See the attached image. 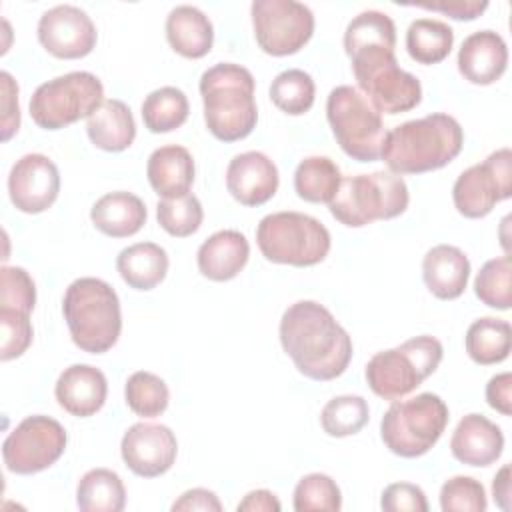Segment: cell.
Masks as SVG:
<instances>
[{
	"instance_id": "cell-1",
	"label": "cell",
	"mask_w": 512,
	"mask_h": 512,
	"mask_svg": "<svg viewBox=\"0 0 512 512\" xmlns=\"http://www.w3.org/2000/svg\"><path fill=\"white\" fill-rule=\"evenodd\" d=\"M280 344L300 374L326 382L342 376L352 360V338L334 314L316 300L290 304L278 326Z\"/></svg>"
},
{
	"instance_id": "cell-2",
	"label": "cell",
	"mask_w": 512,
	"mask_h": 512,
	"mask_svg": "<svg viewBox=\"0 0 512 512\" xmlns=\"http://www.w3.org/2000/svg\"><path fill=\"white\" fill-rule=\"evenodd\" d=\"M464 146L460 122L444 112H434L394 126L384 140L382 160L390 172L424 174L450 164Z\"/></svg>"
},
{
	"instance_id": "cell-3",
	"label": "cell",
	"mask_w": 512,
	"mask_h": 512,
	"mask_svg": "<svg viewBox=\"0 0 512 512\" xmlns=\"http://www.w3.org/2000/svg\"><path fill=\"white\" fill-rule=\"evenodd\" d=\"M200 96L204 122L210 134L222 142H236L252 134L258 122L254 76L234 62H218L202 72Z\"/></svg>"
},
{
	"instance_id": "cell-4",
	"label": "cell",
	"mask_w": 512,
	"mask_h": 512,
	"mask_svg": "<svg viewBox=\"0 0 512 512\" xmlns=\"http://www.w3.org/2000/svg\"><path fill=\"white\" fill-rule=\"evenodd\" d=\"M62 314L72 342L88 354H104L120 338V300L102 278L82 276L70 282L62 298Z\"/></svg>"
},
{
	"instance_id": "cell-5",
	"label": "cell",
	"mask_w": 512,
	"mask_h": 512,
	"mask_svg": "<svg viewBox=\"0 0 512 512\" xmlns=\"http://www.w3.org/2000/svg\"><path fill=\"white\" fill-rule=\"evenodd\" d=\"M408 202L410 194L404 178L390 170H378L342 178L328 208L340 224L362 228L376 220H392L404 214Z\"/></svg>"
},
{
	"instance_id": "cell-6",
	"label": "cell",
	"mask_w": 512,
	"mask_h": 512,
	"mask_svg": "<svg viewBox=\"0 0 512 512\" xmlns=\"http://www.w3.org/2000/svg\"><path fill=\"white\" fill-rule=\"evenodd\" d=\"M444 356L442 342L430 334L414 336L396 348L376 352L364 376L370 390L382 400H400L436 372Z\"/></svg>"
},
{
	"instance_id": "cell-7",
	"label": "cell",
	"mask_w": 512,
	"mask_h": 512,
	"mask_svg": "<svg viewBox=\"0 0 512 512\" xmlns=\"http://www.w3.org/2000/svg\"><path fill=\"white\" fill-rule=\"evenodd\" d=\"M396 46L372 44L348 54L358 90L382 114H400L422 102L420 80L398 66Z\"/></svg>"
},
{
	"instance_id": "cell-8",
	"label": "cell",
	"mask_w": 512,
	"mask_h": 512,
	"mask_svg": "<svg viewBox=\"0 0 512 512\" xmlns=\"http://www.w3.org/2000/svg\"><path fill=\"white\" fill-rule=\"evenodd\" d=\"M262 256L274 264L306 268L320 264L332 246L328 228L314 216L284 210L266 214L256 228Z\"/></svg>"
},
{
	"instance_id": "cell-9",
	"label": "cell",
	"mask_w": 512,
	"mask_h": 512,
	"mask_svg": "<svg viewBox=\"0 0 512 512\" xmlns=\"http://www.w3.org/2000/svg\"><path fill=\"white\" fill-rule=\"evenodd\" d=\"M448 406L438 394L422 392L408 400H394L380 420L384 446L400 458L424 456L448 424Z\"/></svg>"
},
{
	"instance_id": "cell-10",
	"label": "cell",
	"mask_w": 512,
	"mask_h": 512,
	"mask_svg": "<svg viewBox=\"0 0 512 512\" xmlns=\"http://www.w3.org/2000/svg\"><path fill=\"white\" fill-rule=\"evenodd\" d=\"M326 118L338 146L358 162H376L382 156L388 130L382 114L356 86H336L326 98Z\"/></svg>"
},
{
	"instance_id": "cell-11",
	"label": "cell",
	"mask_w": 512,
	"mask_h": 512,
	"mask_svg": "<svg viewBox=\"0 0 512 512\" xmlns=\"http://www.w3.org/2000/svg\"><path fill=\"white\" fill-rule=\"evenodd\" d=\"M104 102L100 78L74 70L42 82L30 98V116L42 130H60L88 118Z\"/></svg>"
},
{
	"instance_id": "cell-12",
	"label": "cell",
	"mask_w": 512,
	"mask_h": 512,
	"mask_svg": "<svg viewBox=\"0 0 512 512\" xmlns=\"http://www.w3.org/2000/svg\"><path fill=\"white\" fill-rule=\"evenodd\" d=\"M256 44L270 56H290L314 34L312 10L296 0H254L250 6Z\"/></svg>"
},
{
	"instance_id": "cell-13",
	"label": "cell",
	"mask_w": 512,
	"mask_h": 512,
	"mask_svg": "<svg viewBox=\"0 0 512 512\" xmlns=\"http://www.w3.org/2000/svg\"><path fill=\"white\" fill-rule=\"evenodd\" d=\"M66 444L68 434L58 420L44 414H32L6 436L2 444V458L10 472L28 476L58 462Z\"/></svg>"
},
{
	"instance_id": "cell-14",
	"label": "cell",
	"mask_w": 512,
	"mask_h": 512,
	"mask_svg": "<svg viewBox=\"0 0 512 512\" xmlns=\"http://www.w3.org/2000/svg\"><path fill=\"white\" fill-rule=\"evenodd\" d=\"M512 196V152L494 150L484 162L466 168L452 186L456 210L466 218H484Z\"/></svg>"
},
{
	"instance_id": "cell-15",
	"label": "cell",
	"mask_w": 512,
	"mask_h": 512,
	"mask_svg": "<svg viewBox=\"0 0 512 512\" xmlns=\"http://www.w3.org/2000/svg\"><path fill=\"white\" fill-rule=\"evenodd\" d=\"M38 40L46 52L62 60L88 56L98 40L92 18L74 4L48 8L38 20Z\"/></svg>"
},
{
	"instance_id": "cell-16",
	"label": "cell",
	"mask_w": 512,
	"mask_h": 512,
	"mask_svg": "<svg viewBox=\"0 0 512 512\" xmlns=\"http://www.w3.org/2000/svg\"><path fill=\"white\" fill-rule=\"evenodd\" d=\"M120 454L128 470L142 478L166 474L178 456V440L164 424L136 422L120 442Z\"/></svg>"
},
{
	"instance_id": "cell-17",
	"label": "cell",
	"mask_w": 512,
	"mask_h": 512,
	"mask_svg": "<svg viewBox=\"0 0 512 512\" xmlns=\"http://www.w3.org/2000/svg\"><path fill=\"white\" fill-rule=\"evenodd\" d=\"M60 192L58 166L44 154L32 152L18 158L8 174V194L16 210L40 214L48 210Z\"/></svg>"
},
{
	"instance_id": "cell-18",
	"label": "cell",
	"mask_w": 512,
	"mask_h": 512,
	"mask_svg": "<svg viewBox=\"0 0 512 512\" xmlns=\"http://www.w3.org/2000/svg\"><path fill=\"white\" fill-rule=\"evenodd\" d=\"M280 176L276 164L258 150L236 154L226 168V188L244 206H262L278 190Z\"/></svg>"
},
{
	"instance_id": "cell-19",
	"label": "cell",
	"mask_w": 512,
	"mask_h": 512,
	"mask_svg": "<svg viewBox=\"0 0 512 512\" xmlns=\"http://www.w3.org/2000/svg\"><path fill=\"white\" fill-rule=\"evenodd\" d=\"M456 64L462 78L470 84H494L506 72L508 46L498 32L476 30L464 38Z\"/></svg>"
},
{
	"instance_id": "cell-20",
	"label": "cell",
	"mask_w": 512,
	"mask_h": 512,
	"mask_svg": "<svg viewBox=\"0 0 512 512\" xmlns=\"http://www.w3.org/2000/svg\"><path fill=\"white\" fill-rule=\"evenodd\" d=\"M54 396L68 414L88 418L104 406L108 382L100 368L90 364H72L60 372Z\"/></svg>"
},
{
	"instance_id": "cell-21",
	"label": "cell",
	"mask_w": 512,
	"mask_h": 512,
	"mask_svg": "<svg viewBox=\"0 0 512 512\" xmlns=\"http://www.w3.org/2000/svg\"><path fill=\"white\" fill-rule=\"evenodd\" d=\"M504 450V434L498 424L482 414H466L450 438L452 456L468 466L484 468L494 464Z\"/></svg>"
},
{
	"instance_id": "cell-22",
	"label": "cell",
	"mask_w": 512,
	"mask_h": 512,
	"mask_svg": "<svg viewBox=\"0 0 512 512\" xmlns=\"http://www.w3.org/2000/svg\"><path fill=\"white\" fill-rule=\"evenodd\" d=\"M250 258V244L238 230L226 228L208 236L196 254L198 270L204 278L226 282L236 278Z\"/></svg>"
},
{
	"instance_id": "cell-23",
	"label": "cell",
	"mask_w": 512,
	"mask_h": 512,
	"mask_svg": "<svg viewBox=\"0 0 512 512\" xmlns=\"http://www.w3.org/2000/svg\"><path fill=\"white\" fill-rule=\"evenodd\" d=\"M422 278L436 298L454 300L468 286L470 260L458 246L436 244L422 258Z\"/></svg>"
},
{
	"instance_id": "cell-24",
	"label": "cell",
	"mask_w": 512,
	"mask_h": 512,
	"mask_svg": "<svg viewBox=\"0 0 512 512\" xmlns=\"http://www.w3.org/2000/svg\"><path fill=\"white\" fill-rule=\"evenodd\" d=\"M194 158L188 148L166 144L156 148L146 162V176L152 190L162 198H178L190 192L194 182Z\"/></svg>"
},
{
	"instance_id": "cell-25",
	"label": "cell",
	"mask_w": 512,
	"mask_h": 512,
	"mask_svg": "<svg viewBox=\"0 0 512 512\" xmlns=\"http://www.w3.org/2000/svg\"><path fill=\"white\" fill-rule=\"evenodd\" d=\"M148 212L140 196L116 190L100 196L90 208V220L96 230L110 238H128L142 230Z\"/></svg>"
},
{
	"instance_id": "cell-26",
	"label": "cell",
	"mask_w": 512,
	"mask_h": 512,
	"mask_svg": "<svg viewBox=\"0 0 512 512\" xmlns=\"http://www.w3.org/2000/svg\"><path fill=\"white\" fill-rule=\"evenodd\" d=\"M166 40L174 52L184 58H202L214 42V26L210 18L192 4L174 6L166 16Z\"/></svg>"
},
{
	"instance_id": "cell-27",
	"label": "cell",
	"mask_w": 512,
	"mask_h": 512,
	"mask_svg": "<svg viewBox=\"0 0 512 512\" xmlns=\"http://www.w3.org/2000/svg\"><path fill=\"white\" fill-rule=\"evenodd\" d=\"M86 134L90 142L106 152H122L136 138V122L126 102L104 98V102L86 118Z\"/></svg>"
},
{
	"instance_id": "cell-28",
	"label": "cell",
	"mask_w": 512,
	"mask_h": 512,
	"mask_svg": "<svg viewBox=\"0 0 512 512\" xmlns=\"http://www.w3.org/2000/svg\"><path fill=\"white\" fill-rule=\"evenodd\" d=\"M168 254L156 242H136L122 248L116 256L120 278L134 290H152L168 274Z\"/></svg>"
},
{
	"instance_id": "cell-29",
	"label": "cell",
	"mask_w": 512,
	"mask_h": 512,
	"mask_svg": "<svg viewBox=\"0 0 512 512\" xmlns=\"http://www.w3.org/2000/svg\"><path fill=\"white\" fill-rule=\"evenodd\" d=\"M466 354L480 366L504 362L512 346V328L508 320L484 316L474 320L464 336Z\"/></svg>"
},
{
	"instance_id": "cell-30",
	"label": "cell",
	"mask_w": 512,
	"mask_h": 512,
	"mask_svg": "<svg viewBox=\"0 0 512 512\" xmlns=\"http://www.w3.org/2000/svg\"><path fill=\"white\" fill-rule=\"evenodd\" d=\"M76 504L82 512H120L126 506L122 478L108 468L88 470L76 486Z\"/></svg>"
},
{
	"instance_id": "cell-31",
	"label": "cell",
	"mask_w": 512,
	"mask_h": 512,
	"mask_svg": "<svg viewBox=\"0 0 512 512\" xmlns=\"http://www.w3.org/2000/svg\"><path fill=\"white\" fill-rule=\"evenodd\" d=\"M454 46V30L436 18H416L406 30V50L418 64H438Z\"/></svg>"
},
{
	"instance_id": "cell-32",
	"label": "cell",
	"mask_w": 512,
	"mask_h": 512,
	"mask_svg": "<svg viewBox=\"0 0 512 512\" xmlns=\"http://www.w3.org/2000/svg\"><path fill=\"white\" fill-rule=\"evenodd\" d=\"M340 180L342 174L334 160L328 156H308L296 166L294 190L306 202L330 204Z\"/></svg>"
},
{
	"instance_id": "cell-33",
	"label": "cell",
	"mask_w": 512,
	"mask_h": 512,
	"mask_svg": "<svg viewBox=\"0 0 512 512\" xmlns=\"http://www.w3.org/2000/svg\"><path fill=\"white\" fill-rule=\"evenodd\" d=\"M190 112L186 94L176 86L152 90L142 102L144 126L154 134H164L180 128Z\"/></svg>"
},
{
	"instance_id": "cell-34",
	"label": "cell",
	"mask_w": 512,
	"mask_h": 512,
	"mask_svg": "<svg viewBox=\"0 0 512 512\" xmlns=\"http://www.w3.org/2000/svg\"><path fill=\"white\" fill-rule=\"evenodd\" d=\"M370 418L368 402L358 394H342L328 400L320 412L322 430L332 438L358 434Z\"/></svg>"
},
{
	"instance_id": "cell-35",
	"label": "cell",
	"mask_w": 512,
	"mask_h": 512,
	"mask_svg": "<svg viewBox=\"0 0 512 512\" xmlns=\"http://www.w3.org/2000/svg\"><path fill=\"white\" fill-rule=\"evenodd\" d=\"M126 406L142 418H156L166 412L170 402V390L166 382L154 372L138 370L128 376L124 384Z\"/></svg>"
},
{
	"instance_id": "cell-36",
	"label": "cell",
	"mask_w": 512,
	"mask_h": 512,
	"mask_svg": "<svg viewBox=\"0 0 512 512\" xmlns=\"http://www.w3.org/2000/svg\"><path fill=\"white\" fill-rule=\"evenodd\" d=\"M316 98V86L308 72L288 68L280 72L270 84V100L274 106L290 116L306 114Z\"/></svg>"
},
{
	"instance_id": "cell-37",
	"label": "cell",
	"mask_w": 512,
	"mask_h": 512,
	"mask_svg": "<svg viewBox=\"0 0 512 512\" xmlns=\"http://www.w3.org/2000/svg\"><path fill=\"white\" fill-rule=\"evenodd\" d=\"M512 262L510 256H498L482 264L480 272L474 278L476 298L496 310H508L512 304Z\"/></svg>"
},
{
	"instance_id": "cell-38",
	"label": "cell",
	"mask_w": 512,
	"mask_h": 512,
	"mask_svg": "<svg viewBox=\"0 0 512 512\" xmlns=\"http://www.w3.org/2000/svg\"><path fill=\"white\" fill-rule=\"evenodd\" d=\"M372 44L396 46V26L386 12L364 10L358 16H354L344 30L346 54Z\"/></svg>"
},
{
	"instance_id": "cell-39",
	"label": "cell",
	"mask_w": 512,
	"mask_h": 512,
	"mask_svg": "<svg viewBox=\"0 0 512 512\" xmlns=\"http://www.w3.org/2000/svg\"><path fill=\"white\" fill-rule=\"evenodd\" d=\"M156 220L170 236L186 238L202 226L204 210L200 200L188 192L178 198H162L156 204Z\"/></svg>"
},
{
	"instance_id": "cell-40",
	"label": "cell",
	"mask_w": 512,
	"mask_h": 512,
	"mask_svg": "<svg viewBox=\"0 0 512 512\" xmlns=\"http://www.w3.org/2000/svg\"><path fill=\"white\" fill-rule=\"evenodd\" d=\"M292 504L296 512H338L342 508V492L328 474L312 472L298 480Z\"/></svg>"
},
{
	"instance_id": "cell-41",
	"label": "cell",
	"mask_w": 512,
	"mask_h": 512,
	"mask_svg": "<svg viewBox=\"0 0 512 512\" xmlns=\"http://www.w3.org/2000/svg\"><path fill=\"white\" fill-rule=\"evenodd\" d=\"M440 508L444 512H484L488 508L486 490L472 476H452L440 488Z\"/></svg>"
},
{
	"instance_id": "cell-42",
	"label": "cell",
	"mask_w": 512,
	"mask_h": 512,
	"mask_svg": "<svg viewBox=\"0 0 512 512\" xmlns=\"http://www.w3.org/2000/svg\"><path fill=\"white\" fill-rule=\"evenodd\" d=\"M36 304V284L20 266H2L0 270V308L22 310L30 314Z\"/></svg>"
},
{
	"instance_id": "cell-43",
	"label": "cell",
	"mask_w": 512,
	"mask_h": 512,
	"mask_svg": "<svg viewBox=\"0 0 512 512\" xmlns=\"http://www.w3.org/2000/svg\"><path fill=\"white\" fill-rule=\"evenodd\" d=\"M0 328H2V346L0 358L2 362L14 360L22 356L32 344V322L30 314L12 308H0Z\"/></svg>"
},
{
	"instance_id": "cell-44",
	"label": "cell",
	"mask_w": 512,
	"mask_h": 512,
	"mask_svg": "<svg viewBox=\"0 0 512 512\" xmlns=\"http://www.w3.org/2000/svg\"><path fill=\"white\" fill-rule=\"evenodd\" d=\"M380 508L386 512H426L428 500L420 486L412 482H392L382 490Z\"/></svg>"
},
{
	"instance_id": "cell-45",
	"label": "cell",
	"mask_w": 512,
	"mask_h": 512,
	"mask_svg": "<svg viewBox=\"0 0 512 512\" xmlns=\"http://www.w3.org/2000/svg\"><path fill=\"white\" fill-rule=\"evenodd\" d=\"M2 88V140L8 142L20 128V106H18V84L10 72H0Z\"/></svg>"
},
{
	"instance_id": "cell-46",
	"label": "cell",
	"mask_w": 512,
	"mask_h": 512,
	"mask_svg": "<svg viewBox=\"0 0 512 512\" xmlns=\"http://www.w3.org/2000/svg\"><path fill=\"white\" fill-rule=\"evenodd\" d=\"M414 6L426 8L432 12H442L454 20H474L486 8V0H438V2H416Z\"/></svg>"
},
{
	"instance_id": "cell-47",
	"label": "cell",
	"mask_w": 512,
	"mask_h": 512,
	"mask_svg": "<svg viewBox=\"0 0 512 512\" xmlns=\"http://www.w3.org/2000/svg\"><path fill=\"white\" fill-rule=\"evenodd\" d=\"M486 402L492 410L510 416L512 414V374H494L486 384Z\"/></svg>"
},
{
	"instance_id": "cell-48",
	"label": "cell",
	"mask_w": 512,
	"mask_h": 512,
	"mask_svg": "<svg viewBox=\"0 0 512 512\" xmlns=\"http://www.w3.org/2000/svg\"><path fill=\"white\" fill-rule=\"evenodd\" d=\"M174 512H194V510H202V512H220L222 504L218 500V496L208 490V488H192L180 494L178 500H174L172 504Z\"/></svg>"
},
{
	"instance_id": "cell-49",
	"label": "cell",
	"mask_w": 512,
	"mask_h": 512,
	"mask_svg": "<svg viewBox=\"0 0 512 512\" xmlns=\"http://www.w3.org/2000/svg\"><path fill=\"white\" fill-rule=\"evenodd\" d=\"M282 504L270 490H252L236 506L238 512H280Z\"/></svg>"
},
{
	"instance_id": "cell-50",
	"label": "cell",
	"mask_w": 512,
	"mask_h": 512,
	"mask_svg": "<svg viewBox=\"0 0 512 512\" xmlns=\"http://www.w3.org/2000/svg\"><path fill=\"white\" fill-rule=\"evenodd\" d=\"M492 496L498 508L510 510V464H504L492 480Z\"/></svg>"
}]
</instances>
